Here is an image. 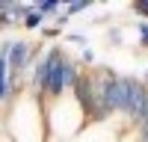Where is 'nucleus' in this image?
Segmentation results:
<instances>
[{"mask_svg":"<svg viewBox=\"0 0 148 142\" xmlns=\"http://www.w3.org/2000/svg\"><path fill=\"white\" fill-rule=\"evenodd\" d=\"M59 36V27L53 24V27H47V30H42V39H56Z\"/></svg>","mask_w":148,"mask_h":142,"instance_id":"423d86ee","label":"nucleus"},{"mask_svg":"<svg viewBox=\"0 0 148 142\" xmlns=\"http://www.w3.org/2000/svg\"><path fill=\"white\" fill-rule=\"evenodd\" d=\"M136 30H139V44H142V47H148V24H145V21H139V24H136Z\"/></svg>","mask_w":148,"mask_h":142,"instance_id":"39448f33","label":"nucleus"},{"mask_svg":"<svg viewBox=\"0 0 148 142\" xmlns=\"http://www.w3.org/2000/svg\"><path fill=\"white\" fill-rule=\"evenodd\" d=\"M33 9L39 12L42 18H47V15H59V12H62V6H59L56 0H39V3H33Z\"/></svg>","mask_w":148,"mask_h":142,"instance_id":"f03ea898","label":"nucleus"},{"mask_svg":"<svg viewBox=\"0 0 148 142\" xmlns=\"http://www.w3.org/2000/svg\"><path fill=\"white\" fill-rule=\"evenodd\" d=\"M42 21H45V18H42V15H39V12H36V9H33V12H30V15H24V24H21V27H27V30H36V27H39V24H42Z\"/></svg>","mask_w":148,"mask_h":142,"instance_id":"7ed1b4c3","label":"nucleus"},{"mask_svg":"<svg viewBox=\"0 0 148 142\" xmlns=\"http://www.w3.org/2000/svg\"><path fill=\"white\" fill-rule=\"evenodd\" d=\"M127 89H130V77L116 74L113 80H110V86H107V110H110V115H113V113L125 115V106H127Z\"/></svg>","mask_w":148,"mask_h":142,"instance_id":"f257e3e1","label":"nucleus"},{"mask_svg":"<svg viewBox=\"0 0 148 142\" xmlns=\"http://www.w3.org/2000/svg\"><path fill=\"white\" fill-rule=\"evenodd\" d=\"M130 9H133V12H136V15H139V18H148V0H136V3H133Z\"/></svg>","mask_w":148,"mask_h":142,"instance_id":"20e7f679","label":"nucleus"}]
</instances>
